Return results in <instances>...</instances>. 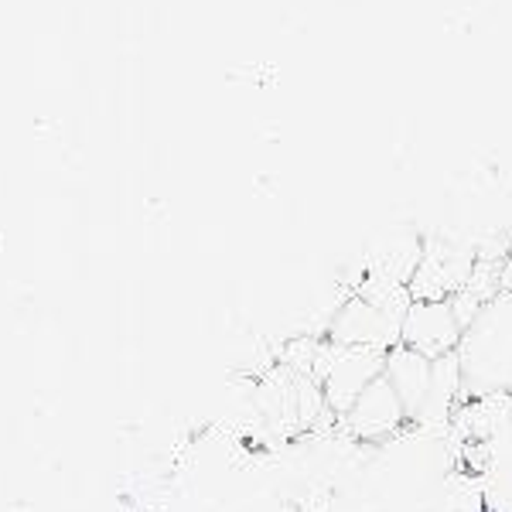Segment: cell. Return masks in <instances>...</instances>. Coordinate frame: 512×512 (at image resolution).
I'll return each instance as SVG.
<instances>
[{"instance_id": "6da1fadb", "label": "cell", "mask_w": 512, "mask_h": 512, "mask_svg": "<svg viewBox=\"0 0 512 512\" xmlns=\"http://www.w3.org/2000/svg\"><path fill=\"white\" fill-rule=\"evenodd\" d=\"M468 396L512 393V291H499L465 328L458 345Z\"/></svg>"}, {"instance_id": "7a4b0ae2", "label": "cell", "mask_w": 512, "mask_h": 512, "mask_svg": "<svg viewBox=\"0 0 512 512\" xmlns=\"http://www.w3.org/2000/svg\"><path fill=\"white\" fill-rule=\"evenodd\" d=\"M386 369V352L376 349H349V345H332L325 338V349L318 355L315 379L321 383L325 403L338 420L345 410L359 400V393L369 383H376Z\"/></svg>"}, {"instance_id": "3957f363", "label": "cell", "mask_w": 512, "mask_h": 512, "mask_svg": "<svg viewBox=\"0 0 512 512\" xmlns=\"http://www.w3.org/2000/svg\"><path fill=\"white\" fill-rule=\"evenodd\" d=\"M338 427L349 441L362 444V448H383V444L396 441L403 431H410V417L403 410L400 396L390 386V379L379 376L359 393V400L338 417Z\"/></svg>"}, {"instance_id": "277c9868", "label": "cell", "mask_w": 512, "mask_h": 512, "mask_svg": "<svg viewBox=\"0 0 512 512\" xmlns=\"http://www.w3.org/2000/svg\"><path fill=\"white\" fill-rule=\"evenodd\" d=\"M325 338L332 345H349V349L390 352L393 345H400V318L352 291L335 311Z\"/></svg>"}, {"instance_id": "5b68a950", "label": "cell", "mask_w": 512, "mask_h": 512, "mask_svg": "<svg viewBox=\"0 0 512 512\" xmlns=\"http://www.w3.org/2000/svg\"><path fill=\"white\" fill-rule=\"evenodd\" d=\"M461 335H465V325L451 301H414L400 321V345L427 359L458 352Z\"/></svg>"}, {"instance_id": "8992f818", "label": "cell", "mask_w": 512, "mask_h": 512, "mask_svg": "<svg viewBox=\"0 0 512 512\" xmlns=\"http://www.w3.org/2000/svg\"><path fill=\"white\" fill-rule=\"evenodd\" d=\"M383 376L390 379V386L396 390V396H400L410 424H417L420 410H424V403H427V393H431L434 359L407 349V345H393V349L386 352Z\"/></svg>"}]
</instances>
